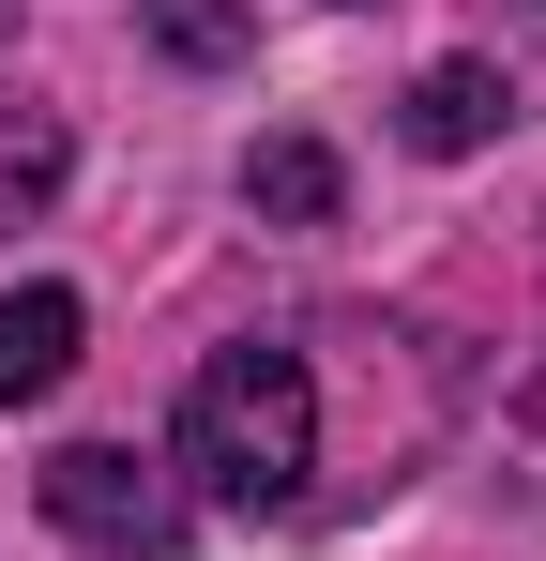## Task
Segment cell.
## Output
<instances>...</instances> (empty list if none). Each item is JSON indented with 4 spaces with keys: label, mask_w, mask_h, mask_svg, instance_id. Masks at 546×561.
<instances>
[{
    "label": "cell",
    "mask_w": 546,
    "mask_h": 561,
    "mask_svg": "<svg viewBox=\"0 0 546 561\" xmlns=\"http://www.w3.org/2000/svg\"><path fill=\"white\" fill-rule=\"evenodd\" d=\"M182 485L213 501V516H288L304 501V470H319V379L304 350H213V365L182 379Z\"/></svg>",
    "instance_id": "1"
},
{
    "label": "cell",
    "mask_w": 546,
    "mask_h": 561,
    "mask_svg": "<svg viewBox=\"0 0 546 561\" xmlns=\"http://www.w3.org/2000/svg\"><path fill=\"white\" fill-rule=\"evenodd\" d=\"M46 516H61L91 561H168L182 547V485L152 456H122V440H61V456H46Z\"/></svg>",
    "instance_id": "2"
},
{
    "label": "cell",
    "mask_w": 546,
    "mask_h": 561,
    "mask_svg": "<svg viewBox=\"0 0 546 561\" xmlns=\"http://www.w3.org/2000/svg\"><path fill=\"white\" fill-rule=\"evenodd\" d=\"M61 365H77V288H0V410L61 394Z\"/></svg>",
    "instance_id": "3"
},
{
    "label": "cell",
    "mask_w": 546,
    "mask_h": 561,
    "mask_svg": "<svg viewBox=\"0 0 546 561\" xmlns=\"http://www.w3.org/2000/svg\"><path fill=\"white\" fill-rule=\"evenodd\" d=\"M501 77H486V61H425V77H410V152H486V137H501Z\"/></svg>",
    "instance_id": "4"
},
{
    "label": "cell",
    "mask_w": 546,
    "mask_h": 561,
    "mask_svg": "<svg viewBox=\"0 0 546 561\" xmlns=\"http://www.w3.org/2000/svg\"><path fill=\"white\" fill-rule=\"evenodd\" d=\"M243 197H259L273 228H334V152H319V137H259V152H243Z\"/></svg>",
    "instance_id": "5"
},
{
    "label": "cell",
    "mask_w": 546,
    "mask_h": 561,
    "mask_svg": "<svg viewBox=\"0 0 546 561\" xmlns=\"http://www.w3.org/2000/svg\"><path fill=\"white\" fill-rule=\"evenodd\" d=\"M61 197V122L46 106H0V228H31Z\"/></svg>",
    "instance_id": "6"
},
{
    "label": "cell",
    "mask_w": 546,
    "mask_h": 561,
    "mask_svg": "<svg viewBox=\"0 0 546 561\" xmlns=\"http://www.w3.org/2000/svg\"><path fill=\"white\" fill-rule=\"evenodd\" d=\"M152 46L213 77V61H243V46H259V15H243V0H152Z\"/></svg>",
    "instance_id": "7"
},
{
    "label": "cell",
    "mask_w": 546,
    "mask_h": 561,
    "mask_svg": "<svg viewBox=\"0 0 546 561\" xmlns=\"http://www.w3.org/2000/svg\"><path fill=\"white\" fill-rule=\"evenodd\" d=\"M532 425H546V365H532Z\"/></svg>",
    "instance_id": "8"
},
{
    "label": "cell",
    "mask_w": 546,
    "mask_h": 561,
    "mask_svg": "<svg viewBox=\"0 0 546 561\" xmlns=\"http://www.w3.org/2000/svg\"><path fill=\"white\" fill-rule=\"evenodd\" d=\"M0 31H15V0H0Z\"/></svg>",
    "instance_id": "9"
}]
</instances>
